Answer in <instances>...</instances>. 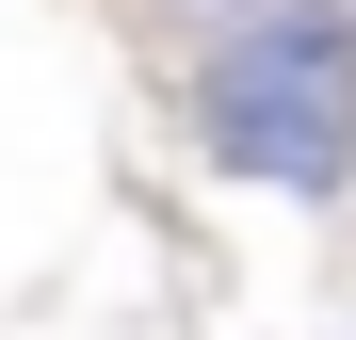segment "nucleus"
<instances>
[{
    "label": "nucleus",
    "mask_w": 356,
    "mask_h": 340,
    "mask_svg": "<svg viewBox=\"0 0 356 340\" xmlns=\"http://www.w3.org/2000/svg\"><path fill=\"white\" fill-rule=\"evenodd\" d=\"M178 113H195V146L227 162V179L340 195L356 179V17L308 0V17H275L243 49H211V65H178Z\"/></svg>",
    "instance_id": "1"
},
{
    "label": "nucleus",
    "mask_w": 356,
    "mask_h": 340,
    "mask_svg": "<svg viewBox=\"0 0 356 340\" xmlns=\"http://www.w3.org/2000/svg\"><path fill=\"white\" fill-rule=\"evenodd\" d=\"M130 17H146L162 49H195V65H211V49H243V33H275V17H308V0H130Z\"/></svg>",
    "instance_id": "2"
},
{
    "label": "nucleus",
    "mask_w": 356,
    "mask_h": 340,
    "mask_svg": "<svg viewBox=\"0 0 356 340\" xmlns=\"http://www.w3.org/2000/svg\"><path fill=\"white\" fill-rule=\"evenodd\" d=\"M340 17H356V0H340Z\"/></svg>",
    "instance_id": "3"
}]
</instances>
